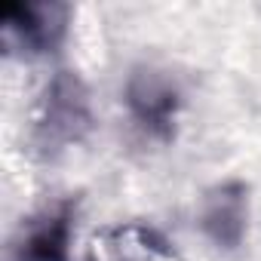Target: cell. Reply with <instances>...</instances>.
Here are the masks:
<instances>
[{"instance_id": "1", "label": "cell", "mask_w": 261, "mask_h": 261, "mask_svg": "<svg viewBox=\"0 0 261 261\" xmlns=\"http://www.w3.org/2000/svg\"><path fill=\"white\" fill-rule=\"evenodd\" d=\"M126 95H129V111L139 120V126L148 129L151 136L169 139L172 117H175V108H178V92L160 77L139 74V77H133Z\"/></svg>"}, {"instance_id": "2", "label": "cell", "mask_w": 261, "mask_h": 261, "mask_svg": "<svg viewBox=\"0 0 261 261\" xmlns=\"http://www.w3.org/2000/svg\"><path fill=\"white\" fill-rule=\"evenodd\" d=\"M53 7H34V4H7L0 19H4V31L16 37L25 49H49L62 31V22L53 19Z\"/></svg>"}, {"instance_id": "3", "label": "cell", "mask_w": 261, "mask_h": 261, "mask_svg": "<svg viewBox=\"0 0 261 261\" xmlns=\"http://www.w3.org/2000/svg\"><path fill=\"white\" fill-rule=\"evenodd\" d=\"M243 224H246V197L240 185H227L218 188L212 194V200L206 203L203 212V230L218 243V246H237L243 237Z\"/></svg>"}, {"instance_id": "4", "label": "cell", "mask_w": 261, "mask_h": 261, "mask_svg": "<svg viewBox=\"0 0 261 261\" xmlns=\"http://www.w3.org/2000/svg\"><path fill=\"white\" fill-rule=\"evenodd\" d=\"M22 261H68V215H53L37 224L19 249Z\"/></svg>"}]
</instances>
